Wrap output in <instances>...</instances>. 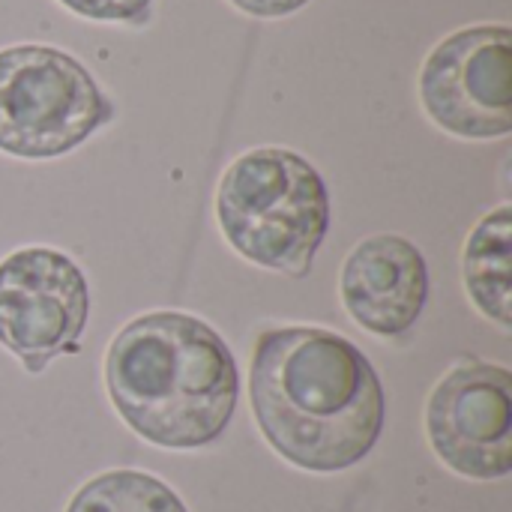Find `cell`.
I'll return each instance as SVG.
<instances>
[{
	"instance_id": "8fae6325",
	"label": "cell",
	"mask_w": 512,
	"mask_h": 512,
	"mask_svg": "<svg viewBox=\"0 0 512 512\" xmlns=\"http://www.w3.org/2000/svg\"><path fill=\"white\" fill-rule=\"evenodd\" d=\"M60 3L90 21H141L153 0H60Z\"/></svg>"
},
{
	"instance_id": "52a82bcc",
	"label": "cell",
	"mask_w": 512,
	"mask_h": 512,
	"mask_svg": "<svg viewBox=\"0 0 512 512\" xmlns=\"http://www.w3.org/2000/svg\"><path fill=\"white\" fill-rule=\"evenodd\" d=\"M435 456L459 477L501 480L512 471V375L495 363H462L426 405Z\"/></svg>"
},
{
	"instance_id": "6da1fadb",
	"label": "cell",
	"mask_w": 512,
	"mask_h": 512,
	"mask_svg": "<svg viewBox=\"0 0 512 512\" xmlns=\"http://www.w3.org/2000/svg\"><path fill=\"white\" fill-rule=\"evenodd\" d=\"M252 411L264 441L294 468L339 474L384 429V387L366 354L321 327H276L252 357Z\"/></svg>"
},
{
	"instance_id": "30bf717a",
	"label": "cell",
	"mask_w": 512,
	"mask_h": 512,
	"mask_svg": "<svg viewBox=\"0 0 512 512\" xmlns=\"http://www.w3.org/2000/svg\"><path fill=\"white\" fill-rule=\"evenodd\" d=\"M66 512H189L183 501L144 471H105L87 480Z\"/></svg>"
},
{
	"instance_id": "9c48e42d",
	"label": "cell",
	"mask_w": 512,
	"mask_h": 512,
	"mask_svg": "<svg viewBox=\"0 0 512 512\" xmlns=\"http://www.w3.org/2000/svg\"><path fill=\"white\" fill-rule=\"evenodd\" d=\"M512 207L504 204L483 216L465 246V288L474 306L501 324L512 327Z\"/></svg>"
},
{
	"instance_id": "5b68a950",
	"label": "cell",
	"mask_w": 512,
	"mask_h": 512,
	"mask_svg": "<svg viewBox=\"0 0 512 512\" xmlns=\"http://www.w3.org/2000/svg\"><path fill=\"white\" fill-rule=\"evenodd\" d=\"M87 312V279L69 255L33 246L0 261V345L27 372H42L57 354H75Z\"/></svg>"
},
{
	"instance_id": "277c9868",
	"label": "cell",
	"mask_w": 512,
	"mask_h": 512,
	"mask_svg": "<svg viewBox=\"0 0 512 512\" xmlns=\"http://www.w3.org/2000/svg\"><path fill=\"white\" fill-rule=\"evenodd\" d=\"M114 114L93 75L51 45L0 51V150L54 159L87 141Z\"/></svg>"
},
{
	"instance_id": "7c38bea8",
	"label": "cell",
	"mask_w": 512,
	"mask_h": 512,
	"mask_svg": "<svg viewBox=\"0 0 512 512\" xmlns=\"http://www.w3.org/2000/svg\"><path fill=\"white\" fill-rule=\"evenodd\" d=\"M240 12L255 15V18H282L306 6L309 0H231Z\"/></svg>"
},
{
	"instance_id": "8992f818",
	"label": "cell",
	"mask_w": 512,
	"mask_h": 512,
	"mask_svg": "<svg viewBox=\"0 0 512 512\" xmlns=\"http://www.w3.org/2000/svg\"><path fill=\"white\" fill-rule=\"evenodd\" d=\"M426 114L459 138H504L512 132V33L504 24L456 30L423 63Z\"/></svg>"
},
{
	"instance_id": "7a4b0ae2",
	"label": "cell",
	"mask_w": 512,
	"mask_h": 512,
	"mask_svg": "<svg viewBox=\"0 0 512 512\" xmlns=\"http://www.w3.org/2000/svg\"><path fill=\"white\" fill-rule=\"evenodd\" d=\"M105 384L120 420L162 450H201L234 417L240 378L225 339L186 312H150L111 342Z\"/></svg>"
},
{
	"instance_id": "3957f363",
	"label": "cell",
	"mask_w": 512,
	"mask_h": 512,
	"mask_svg": "<svg viewBox=\"0 0 512 512\" xmlns=\"http://www.w3.org/2000/svg\"><path fill=\"white\" fill-rule=\"evenodd\" d=\"M216 219L240 258L285 276H306L330 228V195L303 156L258 147L222 174Z\"/></svg>"
},
{
	"instance_id": "ba28073f",
	"label": "cell",
	"mask_w": 512,
	"mask_h": 512,
	"mask_svg": "<svg viewBox=\"0 0 512 512\" xmlns=\"http://www.w3.org/2000/svg\"><path fill=\"white\" fill-rule=\"evenodd\" d=\"M339 291L348 315L363 330L384 339L405 336L429 300L426 258L399 234L360 240L342 264Z\"/></svg>"
}]
</instances>
